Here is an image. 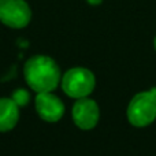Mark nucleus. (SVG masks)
I'll list each match as a JSON object with an SVG mask.
<instances>
[{
  "mask_svg": "<svg viewBox=\"0 0 156 156\" xmlns=\"http://www.w3.org/2000/svg\"><path fill=\"white\" fill-rule=\"evenodd\" d=\"M71 116H73L76 126L82 130H90L99 122V105L94 100L89 99V97L77 99L76 104L73 105V110H71Z\"/></svg>",
  "mask_w": 156,
  "mask_h": 156,
  "instance_id": "nucleus-5",
  "label": "nucleus"
},
{
  "mask_svg": "<svg viewBox=\"0 0 156 156\" xmlns=\"http://www.w3.org/2000/svg\"><path fill=\"white\" fill-rule=\"evenodd\" d=\"M154 44H155V49H156V37H155V41H154Z\"/></svg>",
  "mask_w": 156,
  "mask_h": 156,
  "instance_id": "nucleus-10",
  "label": "nucleus"
},
{
  "mask_svg": "<svg viewBox=\"0 0 156 156\" xmlns=\"http://www.w3.org/2000/svg\"><path fill=\"white\" fill-rule=\"evenodd\" d=\"M32 10L25 0H0V22L12 29H22L29 25Z\"/></svg>",
  "mask_w": 156,
  "mask_h": 156,
  "instance_id": "nucleus-4",
  "label": "nucleus"
},
{
  "mask_svg": "<svg viewBox=\"0 0 156 156\" xmlns=\"http://www.w3.org/2000/svg\"><path fill=\"white\" fill-rule=\"evenodd\" d=\"M11 99L15 101V104L18 107H26L30 101V93L26 89H15Z\"/></svg>",
  "mask_w": 156,
  "mask_h": 156,
  "instance_id": "nucleus-8",
  "label": "nucleus"
},
{
  "mask_svg": "<svg viewBox=\"0 0 156 156\" xmlns=\"http://www.w3.org/2000/svg\"><path fill=\"white\" fill-rule=\"evenodd\" d=\"M86 2H88L89 4H92V5H99V4H101L103 3V0H86Z\"/></svg>",
  "mask_w": 156,
  "mask_h": 156,
  "instance_id": "nucleus-9",
  "label": "nucleus"
},
{
  "mask_svg": "<svg viewBox=\"0 0 156 156\" xmlns=\"http://www.w3.org/2000/svg\"><path fill=\"white\" fill-rule=\"evenodd\" d=\"M19 121V107L11 97H0V133L12 130Z\"/></svg>",
  "mask_w": 156,
  "mask_h": 156,
  "instance_id": "nucleus-7",
  "label": "nucleus"
},
{
  "mask_svg": "<svg viewBox=\"0 0 156 156\" xmlns=\"http://www.w3.org/2000/svg\"><path fill=\"white\" fill-rule=\"evenodd\" d=\"M23 76L29 88L37 93L55 90L62 80L58 63L45 55H36L26 60Z\"/></svg>",
  "mask_w": 156,
  "mask_h": 156,
  "instance_id": "nucleus-1",
  "label": "nucleus"
},
{
  "mask_svg": "<svg viewBox=\"0 0 156 156\" xmlns=\"http://www.w3.org/2000/svg\"><path fill=\"white\" fill-rule=\"evenodd\" d=\"M62 89L69 97L82 99L93 92L96 78L93 73L85 67H73L65 73L60 80Z\"/></svg>",
  "mask_w": 156,
  "mask_h": 156,
  "instance_id": "nucleus-2",
  "label": "nucleus"
},
{
  "mask_svg": "<svg viewBox=\"0 0 156 156\" xmlns=\"http://www.w3.org/2000/svg\"><path fill=\"white\" fill-rule=\"evenodd\" d=\"M127 119L136 127L151 125L156 119V94L152 90L140 92L129 103Z\"/></svg>",
  "mask_w": 156,
  "mask_h": 156,
  "instance_id": "nucleus-3",
  "label": "nucleus"
},
{
  "mask_svg": "<svg viewBox=\"0 0 156 156\" xmlns=\"http://www.w3.org/2000/svg\"><path fill=\"white\" fill-rule=\"evenodd\" d=\"M34 107L38 116L45 122H58L65 115V104L63 101L51 92L37 93L34 99Z\"/></svg>",
  "mask_w": 156,
  "mask_h": 156,
  "instance_id": "nucleus-6",
  "label": "nucleus"
}]
</instances>
